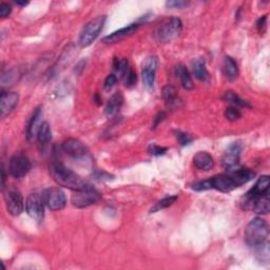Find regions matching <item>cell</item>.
<instances>
[{
	"label": "cell",
	"instance_id": "1",
	"mask_svg": "<svg viewBox=\"0 0 270 270\" xmlns=\"http://www.w3.org/2000/svg\"><path fill=\"white\" fill-rule=\"evenodd\" d=\"M50 173L57 185L69 188L71 190L76 191L89 186L80 175L65 167L62 163H52L50 166Z\"/></svg>",
	"mask_w": 270,
	"mask_h": 270
},
{
	"label": "cell",
	"instance_id": "2",
	"mask_svg": "<svg viewBox=\"0 0 270 270\" xmlns=\"http://www.w3.org/2000/svg\"><path fill=\"white\" fill-rule=\"evenodd\" d=\"M269 234V227L262 217H255L250 222L245 229V242L250 247H255L266 242Z\"/></svg>",
	"mask_w": 270,
	"mask_h": 270
},
{
	"label": "cell",
	"instance_id": "3",
	"mask_svg": "<svg viewBox=\"0 0 270 270\" xmlns=\"http://www.w3.org/2000/svg\"><path fill=\"white\" fill-rule=\"evenodd\" d=\"M238 188L232 177L227 174H221L213 176L212 179L206 181L197 182L192 185V189L195 191H205L209 189L219 190L221 192H231L232 190Z\"/></svg>",
	"mask_w": 270,
	"mask_h": 270
},
{
	"label": "cell",
	"instance_id": "4",
	"mask_svg": "<svg viewBox=\"0 0 270 270\" xmlns=\"http://www.w3.org/2000/svg\"><path fill=\"white\" fill-rule=\"evenodd\" d=\"M183 22L180 18L171 17L165 21L155 31V38L160 42H170L180 36Z\"/></svg>",
	"mask_w": 270,
	"mask_h": 270
},
{
	"label": "cell",
	"instance_id": "5",
	"mask_svg": "<svg viewBox=\"0 0 270 270\" xmlns=\"http://www.w3.org/2000/svg\"><path fill=\"white\" fill-rule=\"evenodd\" d=\"M104 22H106V16H98L84 25L78 39V44L81 48H87L95 42V39L100 36Z\"/></svg>",
	"mask_w": 270,
	"mask_h": 270
},
{
	"label": "cell",
	"instance_id": "6",
	"mask_svg": "<svg viewBox=\"0 0 270 270\" xmlns=\"http://www.w3.org/2000/svg\"><path fill=\"white\" fill-rule=\"evenodd\" d=\"M101 200V194L98 191L91 186H87L83 189L76 190L71 196L72 205L76 208H87L94 205Z\"/></svg>",
	"mask_w": 270,
	"mask_h": 270
},
{
	"label": "cell",
	"instance_id": "7",
	"mask_svg": "<svg viewBox=\"0 0 270 270\" xmlns=\"http://www.w3.org/2000/svg\"><path fill=\"white\" fill-rule=\"evenodd\" d=\"M44 199L39 193H32L25 201L27 213L37 223H42L44 217Z\"/></svg>",
	"mask_w": 270,
	"mask_h": 270
},
{
	"label": "cell",
	"instance_id": "8",
	"mask_svg": "<svg viewBox=\"0 0 270 270\" xmlns=\"http://www.w3.org/2000/svg\"><path fill=\"white\" fill-rule=\"evenodd\" d=\"M44 203L47 207L52 211H59L67 205V197L62 189L49 188L45 190L43 194Z\"/></svg>",
	"mask_w": 270,
	"mask_h": 270
},
{
	"label": "cell",
	"instance_id": "9",
	"mask_svg": "<svg viewBox=\"0 0 270 270\" xmlns=\"http://www.w3.org/2000/svg\"><path fill=\"white\" fill-rule=\"evenodd\" d=\"M32 168V164L28 156L22 153L15 154L10 161V173L15 179H22L29 173Z\"/></svg>",
	"mask_w": 270,
	"mask_h": 270
},
{
	"label": "cell",
	"instance_id": "10",
	"mask_svg": "<svg viewBox=\"0 0 270 270\" xmlns=\"http://www.w3.org/2000/svg\"><path fill=\"white\" fill-rule=\"evenodd\" d=\"M62 151L75 161H83L89 156V151L84 145L75 138H69L62 144Z\"/></svg>",
	"mask_w": 270,
	"mask_h": 270
},
{
	"label": "cell",
	"instance_id": "11",
	"mask_svg": "<svg viewBox=\"0 0 270 270\" xmlns=\"http://www.w3.org/2000/svg\"><path fill=\"white\" fill-rule=\"evenodd\" d=\"M157 65H159V59L155 56H150L145 59L143 62L142 78L144 85L147 89H152L155 82V73Z\"/></svg>",
	"mask_w": 270,
	"mask_h": 270
},
{
	"label": "cell",
	"instance_id": "12",
	"mask_svg": "<svg viewBox=\"0 0 270 270\" xmlns=\"http://www.w3.org/2000/svg\"><path fill=\"white\" fill-rule=\"evenodd\" d=\"M5 205L10 214L17 216L21 214L24 210V201L21 193L16 189H11L5 194Z\"/></svg>",
	"mask_w": 270,
	"mask_h": 270
},
{
	"label": "cell",
	"instance_id": "13",
	"mask_svg": "<svg viewBox=\"0 0 270 270\" xmlns=\"http://www.w3.org/2000/svg\"><path fill=\"white\" fill-rule=\"evenodd\" d=\"M241 152H242L241 143L236 142L230 145L222 159V164L224 168H226L227 170H231V169H234L235 167H238Z\"/></svg>",
	"mask_w": 270,
	"mask_h": 270
},
{
	"label": "cell",
	"instance_id": "14",
	"mask_svg": "<svg viewBox=\"0 0 270 270\" xmlns=\"http://www.w3.org/2000/svg\"><path fill=\"white\" fill-rule=\"evenodd\" d=\"M19 101V95L16 92H2L0 96V112L1 117L9 115L15 109Z\"/></svg>",
	"mask_w": 270,
	"mask_h": 270
},
{
	"label": "cell",
	"instance_id": "15",
	"mask_svg": "<svg viewBox=\"0 0 270 270\" xmlns=\"http://www.w3.org/2000/svg\"><path fill=\"white\" fill-rule=\"evenodd\" d=\"M42 108L38 107L34 110V112H33V114L30 118V121L28 123V126H27V140L32 143L34 142L35 138H37V133H38V130L39 128H41V118H42Z\"/></svg>",
	"mask_w": 270,
	"mask_h": 270
},
{
	"label": "cell",
	"instance_id": "16",
	"mask_svg": "<svg viewBox=\"0 0 270 270\" xmlns=\"http://www.w3.org/2000/svg\"><path fill=\"white\" fill-rule=\"evenodd\" d=\"M228 174L232 177L236 187H241L244 184H247L248 182L252 181L255 176V173L252 170L248 168H238L228 170Z\"/></svg>",
	"mask_w": 270,
	"mask_h": 270
},
{
	"label": "cell",
	"instance_id": "17",
	"mask_svg": "<svg viewBox=\"0 0 270 270\" xmlns=\"http://www.w3.org/2000/svg\"><path fill=\"white\" fill-rule=\"evenodd\" d=\"M138 27H140V23H137V22L129 24V25H127V27L120 29L118 31H115L112 33V34L108 35L107 37H104L103 39V42L106 43H115V42H121L124 38H126V37L130 36L131 34H133V33L138 29Z\"/></svg>",
	"mask_w": 270,
	"mask_h": 270
},
{
	"label": "cell",
	"instance_id": "18",
	"mask_svg": "<svg viewBox=\"0 0 270 270\" xmlns=\"http://www.w3.org/2000/svg\"><path fill=\"white\" fill-rule=\"evenodd\" d=\"M193 164L197 169L203 171H209L213 168L214 161L213 157L209 153L205 152V151H201V152H197L194 155Z\"/></svg>",
	"mask_w": 270,
	"mask_h": 270
},
{
	"label": "cell",
	"instance_id": "19",
	"mask_svg": "<svg viewBox=\"0 0 270 270\" xmlns=\"http://www.w3.org/2000/svg\"><path fill=\"white\" fill-rule=\"evenodd\" d=\"M123 103H124V97L122 93L121 92H116L115 94H113L110 97V100L107 103L106 115L108 117H113L114 115H116L117 112L122 108Z\"/></svg>",
	"mask_w": 270,
	"mask_h": 270
},
{
	"label": "cell",
	"instance_id": "20",
	"mask_svg": "<svg viewBox=\"0 0 270 270\" xmlns=\"http://www.w3.org/2000/svg\"><path fill=\"white\" fill-rule=\"evenodd\" d=\"M250 210L259 214H267L270 210L269 192L256 197V199L253 201L251 207H250Z\"/></svg>",
	"mask_w": 270,
	"mask_h": 270
},
{
	"label": "cell",
	"instance_id": "21",
	"mask_svg": "<svg viewBox=\"0 0 270 270\" xmlns=\"http://www.w3.org/2000/svg\"><path fill=\"white\" fill-rule=\"evenodd\" d=\"M224 72L229 81H235L239 76V67L234 59L230 56H226L224 59Z\"/></svg>",
	"mask_w": 270,
	"mask_h": 270
},
{
	"label": "cell",
	"instance_id": "22",
	"mask_svg": "<svg viewBox=\"0 0 270 270\" xmlns=\"http://www.w3.org/2000/svg\"><path fill=\"white\" fill-rule=\"evenodd\" d=\"M175 71H176V75L179 76V78H180L183 87L185 88L186 90L192 89L193 88V83H192V80H191L189 71L185 67V65L182 64V63L177 64L176 68H175Z\"/></svg>",
	"mask_w": 270,
	"mask_h": 270
},
{
	"label": "cell",
	"instance_id": "23",
	"mask_svg": "<svg viewBox=\"0 0 270 270\" xmlns=\"http://www.w3.org/2000/svg\"><path fill=\"white\" fill-rule=\"evenodd\" d=\"M52 138V131L51 127L48 123H42L41 128L38 130L37 133V142L39 146L44 148L50 143Z\"/></svg>",
	"mask_w": 270,
	"mask_h": 270
},
{
	"label": "cell",
	"instance_id": "24",
	"mask_svg": "<svg viewBox=\"0 0 270 270\" xmlns=\"http://www.w3.org/2000/svg\"><path fill=\"white\" fill-rule=\"evenodd\" d=\"M163 97L169 108H173L177 106V103H179V96H177V92L175 88L172 87V85H167V87L164 88Z\"/></svg>",
	"mask_w": 270,
	"mask_h": 270
},
{
	"label": "cell",
	"instance_id": "25",
	"mask_svg": "<svg viewBox=\"0 0 270 270\" xmlns=\"http://www.w3.org/2000/svg\"><path fill=\"white\" fill-rule=\"evenodd\" d=\"M192 72L195 78H197L199 81L204 82L209 77L205 62L202 61V59H195L192 62Z\"/></svg>",
	"mask_w": 270,
	"mask_h": 270
},
{
	"label": "cell",
	"instance_id": "26",
	"mask_svg": "<svg viewBox=\"0 0 270 270\" xmlns=\"http://www.w3.org/2000/svg\"><path fill=\"white\" fill-rule=\"evenodd\" d=\"M268 189H269V176L263 175L258 181H256L254 186L249 191H251L252 193H254L256 195H261V194L267 193Z\"/></svg>",
	"mask_w": 270,
	"mask_h": 270
},
{
	"label": "cell",
	"instance_id": "27",
	"mask_svg": "<svg viewBox=\"0 0 270 270\" xmlns=\"http://www.w3.org/2000/svg\"><path fill=\"white\" fill-rule=\"evenodd\" d=\"M224 100H225L228 103H231V104H235V106L245 107V108L250 107V104L247 102L242 100V98L238 94L234 93L233 91H227L225 93V95H224Z\"/></svg>",
	"mask_w": 270,
	"mask_h": 270
},
{
	"label": "cell",
	"instance_id": "28",
	"mask_svg": "<svg viewBox=\"0 0 270 270\" xmlns=\"http://www.w3.org/2000/svg\"><path fill=\"white\" fill-rule=\"evenodd\" d=\"M255 256L261 262H269V245L267 242L262 243L261 245L255 246Z\"/></svg>",
	"mask_w": 270,
	"mask_h": 270
},
{
	"label": "cell",
	"instance_id": "29",
	"mask_svg": "<svg viewBox=\"0 0 270 270\" xmlns=\"http://www.w3.org/2000/svg\"><path fill=\"white\" fill-rule=\"evenodd\" d=\"M177 200V196L173 195V196H167L165 197V199L161 200L160 202H157L155 205L151 208L150 212H157V211H161V210L163 209H166L168 207H170L172 204Z\"/></svg>",
	"mask_w": 270,
	"mask_h": 270
},
{
	"label": "cell",
	"instance_id": "30",
	"mask_svg": "<svg viewBox=\"0 0 270 270\" xmlns=\"http://www.w3.org/2000/svg\"><path fill=\"white\" fill-rule=\"evenodd\" d=\"M225 117L230 122H236L242 117V113L238 108L229 107L225 111Z\"/></svg>",
	"mask_w": 270,
	"mask_h": 270
},
{
	"label": "cell",
	"instance_id": "31",
	"mask_svg": "<svg viewBox=\"0 0 270 270\" xmlns=\"http://www.w3.org/2000/svg\"><path fill=\"white\" fill-rule=\"evenodd\" d=\"M125 77H126V85L128 88H132L133 85H135L136 81H137V76H136V73L132 69L129 68V70L126 73V75H125Z\"/></svg>",
	"mask_w": 270,
	"mask_h": 270
},
{
	"label": "cell",
	"instance_id": "32",
	"mask_svg": "<svg viewBox=\"0 0 270 270\" xmlns=\"http://www.w3.org/2000/svg\"><path fill=\"white\" fill-rule=\"evenodd\" d=\"M189 4V1H183V0H173V1L166 2V5L171 9H185Z\"/></svg>",
	"mask_w": 270,
	"mask_h": 270
},
{
	"label": "cell",
	"instance_id": "33",
	"mask_svg": "<svg viewBox=\"0 0 270 270\" xmlns=\"http://www.w3.org/2000/svg\"><path fill=\"white\" fill-rule=\"evenodd\" d=\"M176 138L179 143L182 145V146H187L191 142H192V137H191L189 134L184 133V132H176Z\"/></svg>",
	"mask_w": 270,
	"mask_h": 270
},
{
	"label": "cell",
	"instance_id": "34",
	"mask_svg": "<svg viewBox=\"0 0 270 270\" xmlns=\"http://www.w3.org/2000/svg\"><path fill=\"white\" fill-rule=\"evenodd\" d=\"M166 151H167V148L157 146V145H155V144L150 145V147H149V153L152 155H155V156L163 155L166 153Z\"/></svg>",
	"mask_w": 270,
	"mask_h": 270
},
{
	"label": "cell",
	"instance_id": "35",
	"mask_svg": "<svg viewBox=\"0 0 270 270\" xmlns=\"http://www.w3.org/2000/svg\"><path fill=\"white\" fill-rule=\"evenodd\" d=\"M117 82V76L114 75V74H110L108 75V77L106 78V81H104V87L106 90H111L112 88L114 87V84L116 83Z\"/></svg>",
	"mask_w": 270,
	"mask_h": 270
},
{
	"label": "cell",
	"instance_id": "36",
	"mask_svg": "<svg viewBox=\"0 0 270 270\" xmlns=\"http://www.w3.org/2000/svg\"><path fill=\"white\" fill-rule=\"evenodd\" d=\"M12 12V6L9 3L5 2H1L0 4V17L1 18H5L8 17Z\"/></svg>",
	"mask_w": 270,
	"mask_h": 270
},
{
	"label": "cell",
	"instance_id": "37",
	"mask_svg": "<svg viewBox=\"0 0 270 270\" xmlns=\"http://www.w3.org/2000/svg\"><path fill=\"white\" fill-rule=\"evenodd\" d=\"M266 24H267V16H262L258 22H256V27H258L260 32H264V30L266 29Z\"/></svg>",
	"mask_w": 270,
	"mask_h": 270
},
{
	"label": "cell",
	"instance_id": "38",
	"mask_svg": "<svg viewBox=\"0 0 270 270\" xmlns=\"http://www.w3.org/2000/svg\"><path fill=\"white\" fill-rule=\"evenodd\" d=\"M166 117V115H165V113H160L159 115H157L155 118H154V124H153V128H156V126H159V124L162 123L164 121V118Z\"/></svg>",
	"mask_w": 270,
	"mask_h": 270
},
{
	"label": "cell",
	"instance_id": "39",
	"mask_svg": "<svg viewBox=\"0 0 270 270\" xmlns=\"http://www.w3.org/2000/svg\"><path fill=\"white\" fill-rule=\"evenodd\" d=\"M2 177H1V180H2V183H1V188H2V190H3V188H4V183H5V173H4V169L2 168Z\"/></svg>",
	"mask_w": 270,
	"mask_h": 270
},
{
	"label": "cell",
	"instance_id": "40",
	"mask_svg": "<svg viewBox=\"0 0 270 270\" xmlns=\"http://www.w3.org/2000/svg\"><path fill=\"white\" fill-rule=\"evenodd\" d=\"M17 4H19V5H27L28 2H19V1H17Z\"/></svg>",
	"mask_w": 270,
	"mask_h": 270
}]
</instances>
